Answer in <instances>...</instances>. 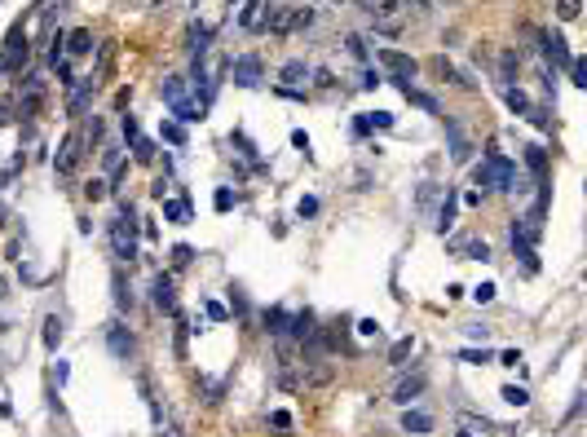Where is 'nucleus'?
<instances>
[{"mask_svg":"<svg viewBox=\"0 0 587 437\" xmlns=\"http://www.w3.org/2000/svg\"><path fill=\"white\" fill-rule=\"evenodd\" d=\"M473 182L485 190V186H495V190H517V164L503 150L490 146V155L481 159V164L473 168Z\"/></svg>","mask_w":587,"mask_h":437,"instance_id":"obj_1","label":"nucleus"},{"mask_svg":"<svg viewBox=\"0 0 587 437\" xmlns=\"http://www.w3.org/2000/svg\"><path fill=\"white\" fill-rule=\"evenodd\" d=\"M159 97H164V106L177 115V124H194V119H204V106L190 102L186 79H181V75H164V79H159Z\"/></svg>","mask_w":587,"mask_h":437,"instance_id":"obj_2","label":"nucleus"},{"mask_svg":"<svg viewBox=\"0 0 587 437\" xmlns=\"http://www.w3.org/2000/svg\"><path fill=\"white\" fill-rule=\"evenodd\" d=\"M111 248L115 261H137V212L128 199H119V216L111 221Z\"/></svg>","mask_w":587,"mask_h":437,"instance_id":"obj_3","label":"nucleus"},{"mask_svg":"<svg viewBox=\"0 0 587 437\" xmlns=\"http://www.w3.org/2000/svg\"><path fill=\"white\" fill-rule=\"evenodd\" d=\"M27 53H31L27 31H23V27H13V31H9V40H5V53H0V75H5V71H23Z\"/></svg>","mask_w":587,"mask_h":437,"instance_id":"obj_4","label":"nucleus"},{"mask_svg":"<svg viewBox=\"0 0 587 437\" xmlns=\"http://www.w3.org/2000/svg\"><path fill=\"white\" fill-rule=\"evenodd\" d=\"M230 75H234V84L238 89H256L260 84V75H265V67H260V57H252V53H243V57H230Z\"/></svg>","mask_w":587,"mask_h":437,"instance_id":"obj_5","label":"nucleus"},{"mask_svg":"<svg viewBox=\"0 0 587 437\" xmlns=\"http://www.w3.org/2000/svg\"><path fill=\"white\" fill-rule=\"evenodd\" d=\"M503 102H508V111H512V115H525L534 128H548V124H552V119L543 115V111H539V106H534V102H530V97H525L521 89H512V84L503 89Z\"/></svg>","mask_w":587,"mask_h":437,"instance_id":"obj_6","label":"nucleus"},{"mask_svg":"<svg viewBox=\"0 0 587 437\" xmlns=\"http://www.w3.org/2000/svg\"><path fill=\"white\" fill-rule=\"evenodd\" d=\"M79 159H84V137L79 133H71L62 146H57V159H53V168H57V177H71L75 168H79Z\"/></svg>","mask_w":587,"mask_h":437,"instance_id":"obj_7","label":"nucleus"},{"mask_svg":"<svg viewBox=\"0 0 587 437\" xmlns=\"http://www.w3.org/2000/svg\"><path fill=\"white\" fill-rule=\"evenodd\" d=\"M380 67L389 71L393 79H415V71H419V62H415V57L397 53V49H380Z\"/></svg>","mask_w":587,"mask_h":437,"instance_id":"obj_8","label":"nucleus"},{"mask_svg":"<svg viewBox=\"0 0 587 437\" xmlns=\"http://www.w3.org/2000/svg\"><path fill=\"white\" fill-rule=\"evenodd\" d=\"M93 89H97V79H93V75H79L75 84H71V97H67V115H75V119L84 115V106L93 102Z\"/></svg>","mask_w":587,"mask_h":437,"instance_id":"obj_9","label":"nucleus"},{"mask_svg":"<svg viewBox=\"0 0 587 437\" xmlns=\"http://www.w3.org/2000/svg\"><path fill=\"white\" fill-rule=\"evenodd\" d=\"M150 301H155V309L177 314V287H172V278H168V274H155V283H150Z\"/></svg>","mask_w":587,"mask_h":437,"instance_id":"obj_10","label":"nucleus"},{"mask_svg":"<svg viewBox=\"0 0 587 437\" xmlns=\"http://www.w3.org/2000/svg\"><path fill=\"white\" fill-rule=\"evenodd\" d=\"M451 252H459L463 261H490V248H485V238H473V234L451 238Z\"/></svg>","mask_w":587,"mask_h":437,"instance_id":"obj_11","label":"nucleus"},{"mask_svg":"<svg viewBox=\"0 0 587 437\" xmlns=\"http://www.w3.org/2000/svg\"><path fill=\"white\" fill-rule=\"evenodd\" d=\"M292 5H265V23H260V31H274V35H287L292 31Z\"/></svg>","mask_w":587,"mask_h":437,"instance_id":"obj_12","label":"nucleus"},{"mask_svg":"<svg viewBox=\"0 0 587 437\" xmlns=\"http://www.w3.org/2000/svg\"><path fill=\"white\" fill-rule=\"evenodd\" d=\"M393 84L402 89V97H407L411 106H419V111H429V115H441V106H437V97H433V93H424V89H415L411 79H393Z\"/></svg>","mask_w":587,"mask_h":437,"instance_id":"obj_13","label":"nucleus"},{"mask_svg":"<svg viewBox=\"0 0 587 437\" xmlns=\"http://www.w3.org/2000/svg\"><path fill=\"white\" fill-rule=\"evenodd\" d=\"M543 53H548V62H552V67H570V62H574L570 40H565V35H543Z\"/></svg>","mask_w":587,"mask_h":437,"instance_id":"obj_14","label":"nucleus"},{"mask_svg":"<svg viewBox=\"0 0 587 437\" xmlns=\"http://www.w3.org/2000/svg\"><path fill=\"white\" fill-rule=\"evenodd\" d=\"M260 323H265V331H270V336H278V341H282V336L292 331V314L282 309V305H270L265 314H260Z\"/></svg>","mask_w":587,"mask_h":437,"instance_id":"obj_15","label":"nucleus"},{"mask_svg":"<svg viewBox=\"0 0 587 437\" xmlns=\"http://www.w3.org/2000/svg\"><path fill=\"white\" fill-rule=\"evenodd\" d=\"M441 119H446V115H441ZM446 142H451V159L463 164V159H468V137H463L459 119H446Z\"/></svg>","mask_w":587,"mask_h":437,"instance_id":"obj_16","label":"nucleus"},{"mask_svg":"<svg viewBox=\"0 0 587 437\" xmlns=\"http://www.w3.org/2000/svg\"><path fill=\"white\" fill-rule=\"evenodd\" d=\"M164 204V221L172 226H190V199L186 194H177V199H159Z\"/></svg>","mask_w":587,"mask_h":437,"instance_id":"obj_17","label":"nucleus"},{"mask_svg":"<svg viewBox=\"0 0 587 437\" xmlns=\"http://www.w3.org/2000/svg\"><path fill=\"white\" fill-rule=\"evenodd\" d=\"M106 345H111V353H115V358H124V363H128L133 349H137V345H133V336H128L124 327H119V323H115V327H106Z\"/></svg>","mask_w":587,"mask_h":437,"instance_id":"obj_18","label":"nucleus"},{"mask_svg":"<svg viewBox=\"0 0 587 437\" xmlns=\"http://www.w3.org/2000/svg\"><path fill=\"white\" fill-rule=\"evenodd\" d=\"M402 428H407L411 437H424V433H433V415L429 411H402Z\"/></svg>","mask_w":587,"mask_h":437,"instance_id":"obj_19","label":"nucleus"},{"mask_svg":"<svg viewBox=\"0 0 587 437\" xmlns=\"http://www.w3.org/2000/svg\"><path fill=\"white\" fill-rule=\"evenodd\" d=\"M186 49H190L194 57H204V53L212 49V27H204V23H194V27L186 31Z\"/></svg>","mask_w":587,"mask_h":437,"instance_id":"obj_20","label":"nucleus"},{"mask_svg":"<svg viewBox=\"0 0 587 437\" xmlns=\"http://www.w3.org/2000/svg\"><path fill=\"white\" fill-rule=\"evenodd\" d=\"M525 168H530L534 182L543 186V182H548V150H543V146H525Z\"/></svg>","mask_w":587,"mask_h":437,"instance_id":"obj_21","label":"nucleus"},{"mask_svg":"<svg viewBox=\"0 0 587 437\" xmlns=\"http://www.w3.org/2000/svg\"><path fill=\"white\" fill-rule=\"evenodd\" d=\"M260 23H265V0H248L238 13V27H248V31H260Z\"/></svg>","mask_w":587,"mask_h":437,"instance_id":"obj_22","label":"nucleus"},{"mask_svg":"<svg viewBox=\"0 0 587 437\" xmlns=\"http://www.w3.org/2000/svg\"><path fill=\"white\" fill-rule=\"evenodd\" d=\"M62 53H71V57H84V53H93V31H84V27H79V31H71Z\"/></svg>","mask_w":587,"mask_h":437,"instance_id":"obj_23","label":"nucleus"},{"mask_svg":"<svg viewBox=\"0 0 587 437\" xmlns=\"http://www.w3.org/2000/svg\"><path fill=\"white\" fill-rule=\"evenodd\" d=\"M424 393V375H411V380H402L397 389H393V402L397 406H411V397H419Z\"/></svg>","mask_w":587,"mask_h":437,"instance_id":"obj_24","label":"nucleus"},{"mask_svg":"<svg viewBox=\"0 0 587 437\" xmlns=\"http://www.w3.org/2000/svg\"><path fill=\"white\" fill-rule=\"evenodd\" d=\"M512 252L521 256V270H525V274H539V256H534V243H525V238H517V234H512Z\"/></svg>","mask_w":587,"mask_h":437,"instance_id":"obj_25","label":"nucleus"},{"mask_svg":"<svg viewBox=\"0 0 587 437\" xmlns=\"http://www.w3.org/2000/svg\"><path fill=\"white\" fill-rule=\"evenodd\" d=\"M111 292H115V305H119V309L128 314V309H133V287L124 283V274H119V270L111 274Z\"/></svg>","mask_w":587,"mask_h":437,"instance_id":"obj_26","label":"nucleus"},{"mask_svg":"<svg viewBox=\"0 0 587 437\" xmlns=\"http://www.w3.org/2000/svg\"><path fill=\"white\" fill-rule=\"evenodd\" d=\"M455 204H459V194L455 190H446V199H441V208H437V230L446 234L451 230V221H455Z\"/></svg>","mask_w":587,"mask_h":437,"instance_id":"obj_27","label":"nucleus"},{"mask_svg":"<svg viewBox=\"0 0 587 437\" xmlns=\"http://www.w3.org/2000/svg\"><path fill=\"white\" fill-rule=\"evenodd\" d=\"M62 331H67V327H62V318L49 314V318H45V349H49V353L62 345Z\"/></svg>","mask_w":587,"mask_h":437,"instance_id":"obj_28","label":"nucleus"},{"mask_svg":"<svg viewBox=\"0 0 587 437\" xmlns=\"http://www.w3.org/2000/svg\"><path fill=\"white\" fill-rule=\"evenodd\" d=\"M411 349H415V341H411V336H402V341H397V345L389 349V367H407Z\"/></svg>","mask_w":587,"mask_h":437,"instance_id":"obj_29","label":"nucleus"},{"mask_svg":"<svg viewBox=\"0 0 587 437\" xmlns=\"http://www.w3.org/2000/svg\"><path fill=\"white\" fill-rule=\"evenodd\" d=\"M358 9H367L371 18H384V13L397 9V0H358Z\"/></svg>","mask_w":587,"mask_h":437,"instance_id":"obj_30","label":"nucleus"},{"mask_svg":"<svg viewBox=\"0 0 587 437\" xmlns=\"http://www.w3.org/2000/svg\"><path fill=\"white\" fill-rule=\"evenodd\" d=\"M133 159H137V164H155V142H150V137H137V142H133Z\"/></svg>","mask_w":587,"mask_h":437,"instance_id":"obj_31","label":"nucleus"},{"mask_svg":"<svg viewBox=\"0 0 587 437\" xmlns=\"http://www.w3.org/2000/svg\"><path fill=\"white\" fill-rule=\"evenodd\" d=\"M305 75H309V67L300 62V57H292V62L282 67V79H287V89H292V84H300V79H305Z\"/></svg>","mask_w":587,"mask_h":437,"instance_id":"obj_32","label":"nucleus"},{"mask_svg":"<svg viewBox=\"0 0 587 437\" xmlns=\"http://www.w3.org/2000/svg\"><path fill=\"white\" fill-rule=\"evenodd\" d=\"M230 142L238 146V155H248V159H256V146H252V137L243 133V128H234V133H230Z\"/></svg>","mask_w":587,"mask_h":437,"instance_id":"obj_33","label":"nucleus"},{"mask_svg":"<svg viewBox=\"0 0 587 437\" xmlns=\"http://www.w3.org/2000/svg\"><path fill=\"white\" fill-rule=\"evenodd\" d=\"M84 194H89L93 204H97V199H106V194H111V182H102V177H93V182H84Z\"/></svg>","mask_w":587,"mask_h":437,"instance_id":"obj_34","label":"nucleus"},{"mask_svg":"<svg viewBox=\"0 0 587 437\" xmlns=\"http://www.w3.org/2000/svg\"><path fill=\"white\" fill-rule=\"evenodd\" d=\"M503 402H512V406H525V402H530V393H525L521 385H503Z\"/></svg>","mask_w":587,"mask_h":437,"instance_id":"obj_35","label":"nucleus"},{"mask_svg":"<svg viewBox=\"0 0 587 437\" xmlns=\"http://www.w3.org/2000/svg\"><path fill=\"white\" fill-rule=\"evenodd\" d=\"M570 84H574V89H587V62H583V57H574V62H570Z\"/></svg>","mask_w":587,"mask_h":437,"instance_id":"obj_36","label":"nucleus"},{"mask_svg":"<svg viewBox=\"0 0 587 437\" xmlns=\"http://www.w3.org/2000/svg\"><path fill=\"white\" fill-rule=\"evenodd\" d=\"M499 67H503V79H512V75L521 71V53H512V49H508V53L499 57Z\"/></svg>","mask_w":587,"mask_h":437,"instance_id":"obj_37","label":"nucleus"},{"mask_svg":"<svg viewBox=\"0 0 587 437\" xmlns=\"http://www.w3.org/2000/svg\"><path fill=\"white\" fill-rule=\"evenodd\" d=\"M164 142H172V146H186V128H181L177 119H168V124H164Z\"/></svg>","mask_w":587,"mask_h":437,"instance_id":"obj_38","label":"nucleus"},{"mask_svg":"<svg viewBox=\"0 0 587 437\" xmlns=\"http://www.w3.org/2000/svg\"><path fill=\"white\" fill-rule=\"evenodd\" d=\"M578 9H583V0H556V18H565V23L578 18Z\"/></svg>","mask_w":587,"mask_h":437,"instance_id":"obj_39","label":"nucleus"},{"mask_svg":"<svg viewBox=\"0 0 587 437\" xmlns=\"http://www.w3.org/2000/svg\"><path fill=\"white\" fill-rule=\"evenodd\" d=\"M367 119V128H393V115L389 111H371V115H362Z\"/></svg>","mask_w":587,"mask_h":437,"instance_id":"obj_40","label":"nucleus"},{"mask_svg":"<svg viewBox=\"0 0 587 437\" xmlns=\"http://www.w3.org/2000/svg\"><path fill=\"white\" fill-rule=\"evenodd\" d=\"M358 336H362V341H375V336H380V323H375V318H358Z\"/></svg>","mask_w":587,"mask_h":437,"instance_id":"obj_41","label":"nucleus"},{"mask_svg":"<svg viewBox=\"0 0 587 437\" xmlns=\"http://www.w3.org/2000/svg\"><path fill=\"white\" fill-rule=\"evenodd\" d=\"M459 358H463V363H473V367H481V363H490V349H485V345L481 349H463Z\"/></svg>","mask_w":587,"mask_h":437,"instance_id":"obj_42","label":"nucleus"},{"mask_svg":"<svg viewBox=\"0 0 587 437\" xmlns=\"http://www.w3.org/2000/svg\"><path fill=\"white\" fill-rule=\"evenodd\" d=\"M375 27H380L384 35H397V31H402V18H393V13H384V18H375Z\"/></svg>","mask_w":587,"mask_h":437,"instance_id":"obj_43","label":"nucleus"},{"mask_svg":"<svg viewBox=\"0 0 587 437\" xmlns=\"http://www.w3.org/2000/svg\"><path fill=\"white\" fill-rule=\"evenodd\" d=\"M212 208H216V212H230V208H234V194H230L226 186H221V190L212 194Z\"/></svg>","mask_w":587,"mask_h":437,"instance_id":"obj_44","label":"nucleus"},{"mask_svg":"<svg viewBox=\"0 0 587 437\" xmlns=\"http://www.w3.org/2000/svg\"><path fill=\"white\" fill-rule=\"evenodd\" d=\"M296 216H300V221H305V216H318V199H314V194H305V199L296 204Z\"/></svg>","mask_w":587,"mask_h":437,"instance_id":"obj_45","label":"nucleus"},{"mask_svg":"<svg viewBox=\"0 0 587 437\" xmlns=\"http://www.w3.org/2000/svg\"><path fill=\"white\" fill-rule=\"evenodd\" d=\"M190 256H194V248L177 243V248H172V265H177V270H186V265H190Z\"/></svg>","mask_w":587,"mask_h":437,"instance_id":"obj_46","label":"nucleus"},{"mask_svg":"<svg viewBox=\"0 0 587 437\" xmlns=\"http://www.w3.org/2000/svg\"><path fill=\"white\" fill-rule=\"evenodd\" d=\"M495 292H499L495 283H481V287H473V301H477V305H490V301H495Z\"/></svg>","mask_w":587,"mask_h":437,"instance_id":"obj_47","label":"nucleus"},{"mask_svg":"<svg viewBox=\"0 0 587 437\" xmlns=\"http://www.w3.org/2000/svg\"><path fill=\"white\" fill-rule=\"evenodd\" d=\"M230 305L238 318H248V296H243V287H230Z\"/></svg>","mask_w":587,"mask_h":437,"instance_id":"obj_48","label":"nucleus"},{"mask_svg":"<svg viewBox=\"0 0 587 437\" xmlns=\"http://www.w3.org/2000/svg\"><path fill=\"white\" fill-rule=\"evenodd\" d=\"M345 45H349V53L358 57V62H367V40H362V35H349Z\"/></svg>","mask_w":587,"mask_h":437,"instance_id":"obj_49","label":"nucleus"},{"mask_svg":"<svg viewBox=\"0 0 587 437\" xmlns=\"http://www.w3.org/2000/svg\"><path fill=\"white\" fill-rule=\"evenodd\" d=\"M270 424H274L282 437H287V428H292V415H287V411H274V415H270Z\"/></svg>","mask_w":587,"mask_h":437,"instance_id":"obj_50","label":"nucleus"},{"mask_svg":"<svg viewBox=\"0 0 587 437\" xmlns=\"http://www.w3.org/2000/svg\"><path fill=\"white\" fill-rule=\"evenodd\" d=\"M305 380H309V385H327V380H331V367H314Z\"/></svg>","mask_w":587,"mask_h":437,"instance_id":"obj_51","label":"nucleus"},{"mask_svg":"<svg viewBox=\"0 0 587 437\" xmlns=\"http://www.w3.org/2000/svg\"><path fill=\"white\" fill-rule=\"evenodd\" d=\"M102 164H106L111 172H119V150H115V146H106V150H102Z\"/></svg>","mask_w":587,"mask_h":437,"instance_id":"obj_52","label":"nucleus"},{"mask_svg":"<svg viewBox=\"0 0 587 437\" xmlns=\"http://www.w3.org/2000/svg\"><path fill=\"white\" fill-rule=\"evenodd\" d=\"M292 146L309 155V133H305V128H296V133H292Z\"/></svg>","mask_w":587,"mask_h":437,"instance_id":"obj_53","label":"nucleus"},{"mask_svg":"<svg viewBox=\"0 0 587 437\" xmlns=\"http://www.w3.org/2000/svg\"><path fill=\"white\" fill-rule=\"evenodd\" d=\"M124 137H128V142H137V137H141V128H137L133 115H124Z\"/></svg>","mask_w":587,"mask_h":437,"instance_id":"obj_54","label":"nucleus"},{"mask_svg":"<svg viewBox=\"0 0 587 437\" xmlns=\"http://www.w3.org/2000/svg\"><path fill=\"white\" fill-rule=\"evenodd\" d=\"M204 309H208V318H212V323H221V318H226V305H221V301H208Z\"/></svg>","mask_w":587,"mask_h":437,"instance_id":"obj_55","label":"nucleus"},{"mask_svg":"<svg viewBox=\"0 0 587 437\" xmlns=\"http://www.w3.org/2000/svg\"><path fill=\"white\" fill-rule=\"evenodd\" d=\"M67 375H71V367L62 363V358H57V367H53V380H57V385H67Z\"/></svg>","mask_w":587,"mask_h":437,"instance_id":"obj_56","label":"nucleus"},{"mask_svg":"<svg viewBox=\"0 0 587 437\" xmlns=\"http://www.w3.org/2000/svg\"><path fill=\"white\" fill-rule=\"evenodd\" d=\"M314 79H318V89H336V79H331V71H314Z\"/></svg>","mask_w":587,"mask_h":437,"instance_id":"obj_57","label":"nucleus"},{"mask_svg":"<svg viewBox=\"0 0 587 437\" xmlns=\"http://www.w3.org/2000/svg\"><path fill=\"white\" fill-rule=\"evenodd\" d=\"M499 363H503V367H521V353H517V349H508V353L499 358Z\"/></svg>","mask_w":587,"mask_h":437,"instance_id":"obj_58","label":"nucleus"},{"mask_svg":"<svg viewBox=\"0 0 587 437\" xmlns=\"http://www.w3.org/2000/svg\"><path fill=\"white\" fill-rule=\"evenodd\" d=\"M13 119V102H0V124H9Z\"/></svg>","mask_w":587,"mask_h":437,"instance_id":"obj_59","label":"nucleus"},{"mask_svg":"<svg viewBox=\"0 0 587 437\" xmlns=\"http://www.w3.org/2000/svg\"><path fill=\"white\" fill-rule=\"evenodd\" d=\"M9 186V172H0V190H5Z\"/></svg>","mask_w":587,"mask_h":437,"instance_id":"obj_60","label":"nucleus"},{"mask_svg":"<svg viewBox=\"0 0 587 437\" xmlns=\"http://www.w3.org/2000/svg\"><path fill=\"white\" fill-rule=\"evenodd\" d=\"M459 437H473V433H459Z\"/></svg>","mask_w":587,"mask_h":437,"instance_id":"obj_61","label":"nucleus"}]
</instances>
